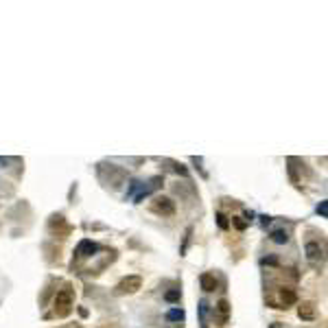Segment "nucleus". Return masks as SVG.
Wrapping results in <instances>:
<instances>
[{"mask_svg":"<svg viewBox=\"0 0 328 328\" xmlns=\"http://www.w3.org/2000/svg\"><path fill=\"white\" fill-rule=\"evenodd\" d=\"M304 254H306V260H309L313 267H322V265H324V250L319 248V243L309 241V243L304 245Z\"/></svg>","mask_w":328,"mask_h":328,"instance_id":"obj_5","label":"nucleus"},{"mask_svg":"<svg viewBox=\"0 0 328 328\" xmlns=\"http://www.w3.org/2000/svg\"><path fill=\"white\" fill-rule=\"evenodd\" d=\"M199 284H201L203 291L210 293V291L217 289V278L212 276V274H201V276H199Z\"/></svg>","mask_w":328,"mask_h":328,"instance_id":"obj_9","label":"nucleus"},{"mask_svg":"<svg viewBox=\"0 0 328 328\" xmlns=\"http://www.w3.org/2000/svg\"><path fill=\"white\" fill-rule=\"evenodd\" d=\"M9 162H15V160H11V158H0V164H9Z\"/></svg>","mask_w":328,"mask_h":328,"instance_id":"obj_20","label":"nucleus"},{"mask_svg":"<svg viewBox=\"0 0 328 328\" xmlns=\"http://www.w3.org/2000/svg\"><path fill=\"white\" fill-rule=\"evenodd\" d=\"M295 302H298V293H295L293 289H289V286H278V289H274L272 293L267 295V304L272 309H289L293 306Z\"/></svg>","mask_w":328,"mask_h":328,"instance_id":"obj_1","label":"nucleus"},{"mask_svg":"<svg viewBox=\"0 0 328 328\" xmlns=\"http://www.w3.org/2000/svg\"><path fill=\"white\" fill-rule=\"evenodd\" d=\"M59 328H84V326H81V324H64V326H59Z\"/></svg>","mask_w":328,"mask_h":328,"instance_id":"obj_19","label":"nucleus"},{"mask_svg":"<svg viewBox=\"0 0 328 328\" xmlns=\"http://www.w3.org/2000/svg\"><path fill=\"white\" fill-rule=\"evenodd\" d=\"M72 306H75V291H72V286H64L61 291H57L53 300V313L57 317H68Z\"/></svg>","mask_w":328,"mask_h":328,"instance_id":"obj_2","label":"nucleus"},{"mask_svg":"<svg viewBox=\"0 0 328 328\" xmlns=\"http://www.w3.org/2000/svg\"><path fill=\"white\" fill-rule=\"evenodd\" d=\"M140 289H142V278L140 276H125L116 284V293L118 295H131V293H136Z\"/></svg>","mask_w":328,"mask_h":328,"instance_id":"obj_4","label":"nucleus"},{"mask_svg":"<svg viewBox=\"0 0 328 328\" xmlns=\"http://www.w3.org/2000/svg\"><path fill=\"white\" fill-rule=\"evenodd\" d=\"M215 313H217V322L223 326L230 322V313H232V306H230L228 300H219L217 306H215Z\"/></svg>","mask_w":328,"mask_h":328,"instance_id":"obj_6","label":"nucleus"},{"mask_svg":"<svg viewBox=\"0 0 328 328\" xmlns=\"http://www.w3.org/2000/svg\"><path fill=\"white\" fill-rule=\"evenodd\" d=\"M232 223H234V228H236V230H245V228H248V221H243L241 217H234Z\"/></svg>","mask_w":328,"mask_h":328,"instance_id":"obj_16","label":"nucleus"},{"mask_svg":"<svg viewBox=\"0 0 328 328\" xmlns=\"http://www.w3.org/2000/svg\"><path fill=\"white\" fill-rule=\"evenodd\" d=\"M317 215L319 217H328V201H319V206H317Z\"/></svg>","mask_w":328,"mask_h":328,"instance_id":"obj_14","label":"nucleus"},{"mask_svg":"<svg viewBox=\"0 0 328 328\" xmlns=\"http://www.w3.org/2000/svg\"><path fill=\"white\" fill-rule=\"evenodd\" d=\"M151 212L162 217H173L175 215V201L171 197H155L151 201Z\"/></svg>","mask_w":328,"mask_h":328,"instance_id":"obj_3","label":"nucleus"},{"mask_svg":"<svg viewBox=\"0 0 328 328\" xmlns=\"http://www.w3.org/2000/svg\"><path fill=\"white\" fill-rule=\"evenodd\" d=\"M164 300H167V302H179V300H182V291H179V289H171V291L164 293Z\"/></svg>","mask_w":328,"mask_h":328,"instance_id":"obj_13","label":"nucleus"},{"mask_svg":"<svg viewBox=\"0 0 328 328\" xmlns=\"http://www.w3.org/2000/svg\"><path fill=\"white\" fill-rule=\"evenodd\" d=\"M272 241L278 243V245H284L286 241H289V232H286L284 228H278V230L272 232Z\"/></svg>","mask_w":328,"mask_h":328,"instance_id":"obj_10","label":"nucleus"},{"mask_svg":"<svg viewBox=\"0 0 328 328\" xmlns=\"http://www.w3.org/2000/svg\"><path fill=\"white\" fill-rule=\"evenodd\" d=\"M217 219H219V225H221V228H228V219H225V215H221V212H219Z\"/></svg>","mask_w":328,"mask_h":328,"instance_id":"obj_17","label":"nucleus"},{"mask_svg":"<svg viewBox=\"0 0 328 328\" xmlns=\"http://www.w3.org/2000/svg\"><path fill=\"white\" fill-rule=\"evenodd\" d=\"M171 164H173V171H175V173H179V175H188V171L184 169V164H179V162H171Z\"/></svg>","mask_w":328,"mask_h":328,"instance_id":"obj_15","label":"nucleus"},{"mask_svg":"<svg viewBox=\"0 0 328 328\" xmlns=\"http://www.w3.org/2000/svg\"><path fill=\"white\" fill-rule=\"evenodd\" d=\"M269 328H289V326H286V324H282V322H274V324L269 326Z\"/></svg>","mask_w":328,"mask_h":328,"instance_id":"obj_18","label":"nucleus"},{"mask_svg":"<svg viewBox=\"0 0 328 328\" xmlns=\"http://www.w3.org/2000/svg\"><path fill=\"white\" fill-rule=\"evenodd\" d=\"M167 319H171V322H182L184 319V311L182 309H171L167 313Z\"/></svg>","mask_w":328,"mask_h":328,"instance_id":"obj_12","label":"nucleus"},{"mask_svg":"<svg viewBox=\"0 0 328 328\" xmlns=\"http://www.w3.org/2000/svg\"><path fill=\"white\" fill-rule=\"evenodd\" d=\"M298 315H300V319H306V322L315 319V304L313 302H302L298 306Z\"/></svg>","mask_w":328,"mask_h":328,"instance_id":"obj_8","label":"nucleus"},{"mask_svg":"<svg viewBox=\"0 0 328 328\" xmlns=\"http://www.w3.org/2000/svg\"><path fill=\"white\" fill-rule=\"evenodd\" d=\"M208 302L206 300H199V324L201 328H206L208 326Z\"/></svg>","mask_w":328,"mask_h":328,"instance_id":"obj_11","label":"nucleus"},{"mask_svg":"<svg viewBox=\"0 0 328 328\" xmlns=\"http://www.w3.org/2000/svg\"><path fill=\"white\" fill-rule=\"evenodd\" d=\"M96 252H98V245H96L94 241L84 239V241L77 245V256H79V258H90V256H94Z\"/></svg>","mask_w":328,"mask_h":328,"instance_id":"obj_7","label":"nucleus"}]
</instances>
